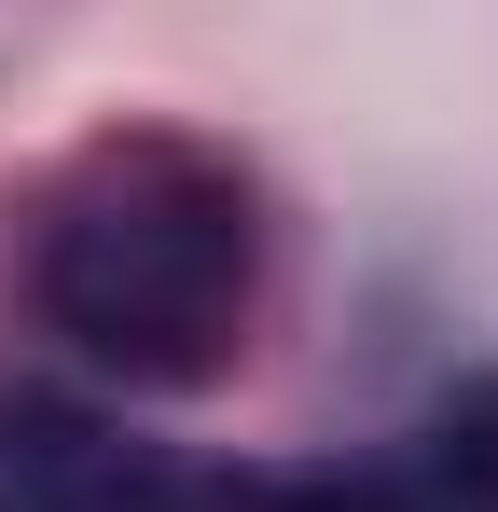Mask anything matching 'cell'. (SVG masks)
Returning <instances> with one entry per match:
<instances>
[{
	"label": "cell",
	"mask_w": 498,
	"mask_h": 512,
	"mask_svg": "<svg viewBox=\"0 0 498 512\" xmlns=\"http://www.w3.org/2000/svg\"><path fill=\"white\" fill-rule=\"evenodd\" d=\"M249 512H498V374H485V388H457L443 416H415L402 443L346 457V471L249 485Z\"/></svg>",
	"instance_id": "cell-3"
},
{
	"label": "cell",
	"mask_w": 498,
	"mask_h": 512,
	"mask_svg": "<svg viewBox=\"0 0 498 512\" xmlns=\"http://www.w3.org/2000/svg\"><path fill=\"white\" fill-rule=\"evenodd\" d=\"M0 512H249V485H208L125 416L0 374Z\"/></svg>",
	"instance_id": "cell-2"
},
{
	"label": "cell",
	"mask_w": 498,
	"mask_h": 512,
	"mask_svg": "<svg viewBox=\"0 0 498 512\" xmlns=\"http://www.w3.org/2000/svg\"><path fill=\"white\" fill-rule=\"evenodd\" d=\"M249 277H263V222L208 139L83 153L70 194L42 208V263H28L42 319L125 388H208L249 333Z\"/></svg>",
	"instance_id": "cell-1"
}]
</instances>
